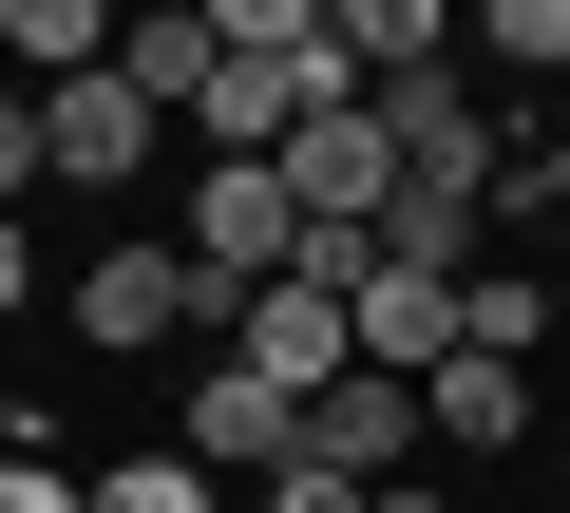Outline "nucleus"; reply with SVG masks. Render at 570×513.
Wrapping results in <instances>:
<instances>
[{
	"label": "nucleus",
	"mask_w": 570,
	"mask_h": 513,
	"mask_svg": "<svg viewBox=\"0 0 570 513\" xmlns=\"http://www.w3.org/2000/svg\"><path fill=\"white\" fill-rule=\"evenodd\" d=\"M190 324H228V305L190 286V247H171V228H96V267H77V343L134 362V343H190Z\"/></svg>",
	"instance_id": "1"
},
{
	"label": "nucleus",
	"mask_w": 570,
	"mask_h": 513,
	"mask_svg": "<svg viewBox=\"0 0 570 513\" xmlns=\"http://www.w3.org/2000/svg\"><path fill=\"white\" fill-rule=\"evenodd\" d=\"M171 247H190V286H209V305H247V286H285V247H305V209H285V171H209Z\"/></svg>",
	"instance_id": "2"
},
{
	"label": "nucleus",
	"mask_w": 570,
	"mask_h": 513,
	"mask_svg": "<svg viewBox=\"0 0 570 513\" xmlns=\"http://www.w3.org/2000/svg\"><path fill=\"white\" fill-rule=\"evenodd\" d=\"M285 209H305V228H381L400 209V134L343 96V115H305V134H285Z\"/></svg>",
	"instance_id": "3"
},
{
	"label": "nucleus",
	"mask_w": 570,
	"mask_h": 513,
	"mask_svg": "<svg viewBox=\"0 0 570 513\" xmlns=\"http://www.w3.org/2000/svg\"><path fill=\"white\" fill-rule=\"evenodd\" d=\"M171 456H190V475H285V456H305V399H266L247 362H190V399H171Z\"/></svg>",
	"instance_id": "4"
},
{
	"label": "nucleus",
	"mask_w": 570,
	"mask_h": 513,
	"mask_svg": "<svg viewBox=\"0 0 570 513\" xmlns=\"http://www.w3.org/2000/svg\"><path fill=\"white\" fill-rule=\"evenodd\" d=\"M153 134H171V115H153V96L115 77V58L39 96V152H58V190H134V171H153Z\"/></svg>",
	"instance_id": "5"
},
{
	"label": "nucleus",
	"mask_w": 570,
	"mask_h": 513,
	"mask_svg": "<svg viewBox=\"0 0 570 513\" xmlns=\"http://www.w3.org/2000/svg\"><path fill=\"white\" fill-rule=\"evenodd\" d=\"M228 362H247L266 399H324V381H362V343H343V305H324V286H247V305H228Z\"/></svg>",
	"instance_id": "6"
},
{
	"label": "nucleus",
	"mask_w": 570,
	"mask_h": 513,
	"mask_svg": "<svg viewBox=\"0 0 570 513\" xmlns=\"http://www.w3.org/2000/svg\"><path fill=\"white\" fill-rule=\"evenodd\" d=\"M305 475L400 494V475H419V381H324V399H305Z\"/></svg>",
	"instance_id": "7"
},
{
	"label": "nucleus",
	"mask_w": 570,
	"mask_h": 513,
	"mask_svg": "<svg viewBox=\"0 0 570 513\" xmlns=\"http://www.w3.org/2000/svg\"><path fill=\"white\" fill-rule=\"evenodd\" d=\"M343 58H362V96L456 77V0H343Z\"/></svg>",
	"instance_id": "8"
},
{
	"label": "nucleus",
	"mask_w": 570,
	"mask_h": 513,
	"mask_svg": "<svg viewBox=\"0 0 570 513\" xmlns=\"http://www.w3.org/2000/svg\"><path fill=\"white\" fill-rule=\"evenodd\" d=\"M115 77H134L153 115H190V96L228 77V39H209V0H171V20H115Z\"/></svg>",
	"instance_id": "9"
},
{
	"label": "nucleus",
	"mask_w": 570,
	"mask_h": 513,
	"mask_svg": "<svg viewBox=\"0 0 570 513\" xmlns=\"http://www.w3.org/2000/svg\"><path fill=\"white\" fill-rule=\"evenodd\" d=\"M419 418H438L456 456H513V437H532V362H438V381H419Z\"/></svg>",
	"instance_id": "10"
},
{
	"label": "nucleus",
	"mask_w": 570,
	"mask_h": 513,
	"mask_svg": "<svg viewBox=\"0 0 570 513\" xmlns=\"http://www.w3.org/2000/svg\"><path fill=\"white\" fill-rule=\"evenodd\" d=\"M551 343V267H475L456 286V362H532Z\"/></svg>",
	"instance_id": "11"
},
{
	"label": "nucleus",
	"mask_w": 570,
	"mask_h": 513,
	"mask_svg": "<svg viewBox=\"0 0 570 513\" xmlns=\"http://www.w3.org/2000/svg\"><path fill=\"white\" fill-rule=\"evenodd\" d=\"M0 58L58 96V77H96V58H115V20H96V0H0Z\"/></svg>",
	"instance_id": "12"
},
{
	"label": "nucleus",
	"mask_w": 570,
	"mask_h": 513,
	"mask_svg": "<svg viewBox=\"0 0 570 513\" xmlns=\"http://www.w3.org/2000/svg\"><path fill=\"white\" fill-rule=\"evenodd\" d=\"M77 513H228V475H190V456L153 437V456H115V475H77Z\"/></svg>",
	"instance_id": "13"
},
{
	"label": "nucleus",
	"mask_w": 570,
	"mask_h": 513,
	"mask_svg": "<svg viewBox=\"0 0 570 513\" xmlns=\"http://www.w3.org/2000/svg\"><path fill=\"white\" fill-rule=\"evenodd\" d=\"M456 58H494V77H570V0H494V20H456Z\"/></svg>",
	"instance_id": "14"
},
{
	"label": "nucleus",
	"mask_w": 570,
	"mask_h": 513,
	"mask_svg": "<svg viewBox=\"0 0 570 513\" xmlns=\"http://www.w3.org/2000/svg\"><path fill=\"white\" fill-rule=\"evenodd\" d=\"M494 209H513V228H551V247H570V115H551V134H513V152H494Z\"/></svg>",
	"instance_id": "15"
},
{
	"label": "nucleus",
	"mask_w": 570,
	"mask_h": 513,
	"mask_svg": "<svg viewBox=\"0 0 570 513\" xmlns=\"http://www.w3.org/2000/svg\"><path fill=\"white\" fill-rule=\"evenodd\" d=\"M39 190H58V152H39V96L0 77V209H39Z\"/></svg>",
	"instance_id": "16"
},
{
	"label": "nucleus",
	"mask_w": 570,
	"mask_h": 513,
	"mask_svg": "<svg viewBox=\"0 0 570 513\" xmlns=\"http://www.w3.org/2000/svg\"><path fill=\"white\" fill-rule=\"evenodd\" d=\"M0 513H77V475L58 456H0Z\"/></svg>",
	"instance_id": "17"
},
{
	"label": "nucleus",
	"mask_w": 570,
	"mask_h": 513,
	"mask_svg": "<svg viewBox=\"0 0 570 513\" xmlns=\"http://www.w3.org/2000/svg\"><path fill=\"white\" fill-rule=\"evenodd\" d=\"M20 305H39V228L0 209V324H20Z\"/></svg>",
	"instance_id": "18"
},
{
	"label": "nucleus",
	"mask_w": 570,
	"mask_h": 513,
	"mask_svg": "<svg viewBox=\"0 0 570 513\" xmlns=\"http://www.w3.org/2000/svg\"><path fill=\"white\" fill-rule=\"evenodd\" d=\"M266 513H362V494H343V475H305V456H285V475H266Z\"/></svg>",
	"instance_id": "19"
},
{
	"label": "nucleus",
	"mask_w": 570,
	"mask_h": 513,
	"mask_svg": "<svg viewBox=\"0 0 570 513\" xmlns=\"http://www.w3.org/2000/svg\"><path fill=\"white\" fill-rule=\"evenodd\" d=\"M362 513H456V494H419V475H400V494H362Z\"/></svg>",
	"instance_id": "20"
},
{
	"label": "nucleus",
	"mask_w": 570,
	"mask_h": 513,
	"mask_svg": "<svg viewBox=\"0 0 570 513\" xmlns=\"http://www.w3.org/2000/svg\"><path fill=\"white\" fill-rule=\"evenodd\" d=\"M551 324H570V247H551Z\"/></svg>",
	"instance_id": "21"
}]
</instances>
